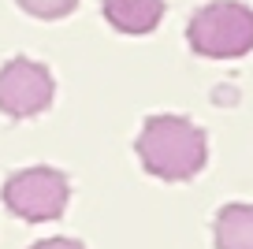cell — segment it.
<instances>
[{
    "mask_svg": "<svg viewBox=\"0 0 253 249\" xmlns=\"http://www.w3.org/2000/svg\"><path fill=\"white\" fill-rule=\"evenodd\" d=\"M138 156L145 171L164 182H186L205 167V130L182 116H149L138 134Z\"/></svg>",
    "mask_w": 253,
    "mask_h": 249,
    "instance_id": "cell-1",
    "label": "cell"
},
{
    "mask_svg": "<svg viewBox=\"0 0 253 249\" xmlns=\"http://www.w3.org/2000/svg\"><path fill=\"white\" fill-rule=\"evenodd\" d=\"M186 41L198 56L235 60L253 48V8L238 0H212L194 11L186 26Z\"/></svg>",
    "mask_w": 253,
    "mask_h": 249,
    "instance_id": "cell-2",
    "label": "cell"
},
{
    "mask_svg": "<svg viewBox=\"0 0 253 249\" xmlns=\"http://www.w3.org/2000/svg\"><path fill=\"white\" fill-rule=\"evenodd\" d=\"M0 197L11 216L26 219V223H52L67 212L71 182L56 167H26V171L8 175Z\"/></svg>",
    "mask_w": 253,
    "mask_h": 249,
    "instance_id": "cell-3",
    "label": "cell"
},
{
    "mask_svg": "<svg viewBox=\"0 0 253 249\" xmlns=\"http://www.w3.org/2000/svg\"><path fill=\"white\" fill-rule=\"evenodd\" d=\"M52 75L45 63L15 56L0 67V112L11 119H30L52 104Z\"/></svg>",
    "mask_w": 253,
    "mask_h": 249,
    "instance_id": "cell-4",
    "label": "cell"
},
{
    "mask_svg": "<svg viewBox=\"0 0 253 249\" xmlns=\"http://www.w3.org/2000/svg\"><path fill=\"white\" fill-rule=\"evenodd\" d=\"M216 249H253V205H223L216 212Z\"/></svg>",
    "mask_w": 253,
    "mask_h": 249,
    "instance_id": "cell-6",
    "label": "cell"
},
{
    "mask_svg": "<svg viewBox=\"0 0 253 249\" xmlns=\"http://www.w3.org/2000/svg\"><path fill=\"white\" fill-rule=\"evenodd\" d=\"M101 11L119 34H149L164 19V0H101Z\"/></svg>",
    "mask_w": 253,
    "mask_h": 249,
    "instance_id": "cell-5",
    "label": "cell"
},
{
    "mask_svg": "<svg viewBox=\"0 0 253 249\" xmlns=\"http://www.w3.org/2000/svg\"><path fill=\"white\" fill-rule=\"evenodd\" d=\"M19 8L34 19H63L79 8V0H19Z\"/></svg>",
    "mask_w": 253,
    "mask_h": 249,
    "instance_id": "cell-7",
    "label": "cell"
},
{
    "mask_svg": "<svg viewBox=\"0 0 253 249\" xmlns=\"http://www.w3.org/2000/svg\"><path fill=\"white\" fill-rule=\"evenodd\" d=\"M26 249H86L79 238H45V242H34Z\"/></svg>",
    "mask_w": 253,
    "mask_h": 249,
    "instance_id": "cell-8",
    "label": "cell"
}]
</instances>
